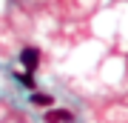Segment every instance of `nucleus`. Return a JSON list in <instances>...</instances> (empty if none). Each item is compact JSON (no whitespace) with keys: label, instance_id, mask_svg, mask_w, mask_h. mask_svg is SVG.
<instances>
[{"label":"nucleus","instance_id":"20e7f679","mask_svg":"<svg viewBox=\"0 0 128 123\" xmlns=\"http://www.w3.org/2000/svg\"><path fill=\"white\" fill-rule=\"evenodd\" d=\"M14 77H17L20 83H23L26 89H32V92H34V86H37V83H34V74H32V72H17Z\"/></svg>","mask_w":128,"mask_h":123},{"label":"nucleus","instance_id":"f257e3e1","mask_svg":"<svg viewBox=\"0 0 128 123\" xmlns=\"http://www.w3.org/2000/svg\"><path fill=\"white\" fill-rule=\"evenodd\" d=\"M20 63H23L26 72H37V66H40V49L37 46H26L23 52H20Z\"/></svg>","mask_w":128,"mask_h":123},{"label":"nucleus","instance_id":"7ed1b4c3","mask_svg":"<svg viewBox=\"0 0 128 123\" xmlns=\"http://www.w3.org/2000/svg\"><path fill=\"white\" fill-rule=\"evenodd\" d=\"M32 106H40V109H51L54 106V97L46 95V92H32Z\"/></svg>","mask_w":128,"mask_h":123},{"label":"nucleus","instance_id":"f03ea898","mask_svg":"<svg viewBox=\"0 0 128 123\" xmlns=\"http://www.w3.org/2000/svg\"><path fill=\"white\" fill-rule=\"evenodd\" d=\"M43 120L46 123H74V112L71 109H48Z\"/></svg>","mask_w":128,"mask_h":123}]
</instances>
